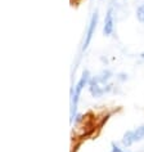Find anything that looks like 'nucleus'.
Here are the masks:
<instances>
[{
  "mask_svg": "<svg viewBox=\"0 0 144 152\" xmlns=\"http://www.w3.org/2000/svg\"><path fill=\"white\" fill-rule=\"evenodd\" d=\"M113 30H115V16H113V8L111 7L107 10V14H105V18H104L103 34L105 36H109L113 34Z\"/></svg>",
  "mask_w": 144,
  "mask_h": 152,
  "instance_id": "obj_3",
  "label": "nucleus"
},
{
  "mask_svg": "<svg viewBox=\"0 0 144 152\" xmlns=\"http://www.w3.org/2000/svg\"><path fill=\"white\" fill-rule=\"evenodd\" d=\"M97 23H98V12L95 10V12H94V14L92 16V20H90V23H89L88 31H86V35H85V41H84V47H82V50H85V49L89 47L90 41H92V39H93L94 32H95Z\"/></svg>",
  "mask_w": 144,
  "mask_h": 152,
  "instance_id": "obj_2",
  "label": "nucleus"
},
{
  "mask_svg": "<svg viewBox=\"0 0 144 152\" xmlns=\"http://www.w3.org/2000/svg\"><path fill=\"white\" fill-rule=\"evenodd\" d=\"M88 83H89V72L84 71V74H82V76L80 77V80H79L77 84L75 85V92H73V94H72V116H73V113L77 108L79 99H80L82 89L85 88V85L88 84Z\"/></svg>",
  "mask_w": 144,
  "mask_h": 152,
  "instance_id": "obj_1",
  "label": "nucleus"
},
{
  "mask_svg": "<svg viewBox=\"0 0 144 152\" xmlns=\"http://www.w3.org/2000/svg\"><path fill=\"white\" fill-rule=\"evenodd\" d=\"M142 58L144 59V53H142Z\"/></svg>",
  "mask_w": 144,
  "mask_h": 152,
  "instance_id": "obj_9",
  "label": "nucleus"
},
{
  "mask_svg": "<svg viewBox=\"0 0 144 152\" xmlns=\"http://www.w3.org/2000/svg\"><path fill=\"white\" fill-rule=\"evenodd\" d=\"M132 138H134V142H139V140L144 138V125L132 130Z\"/></svg>",
  "mask_w": 144,
  "mask_h": 152,
  "instance_id": "obj_5",
  "label": "nucleus"
},
{
  "mask_svg": "<svg viewBox=\"0 0 144 152\" xmlns=\"http://www.w3.org/2000/svg\"><path fill=\"white\" fill-rule=\"evenodd\" d=\"M112 152H125V151L121 150V148H119L115 143H112Z\"/></svg>",
  "mask_w": 144,
  "mask_h": 152,
  "instance_id": "obj_8",
  "label": "nucleus"
},
{
  "mask_svg": "<svg viewBox=\"0 0 144 152\" xmlns=\"http://www.w3.org/2000/svg\"><path fill=\"white\" fill-rule=\"evenodd\" d=\"M136 17H138L140 23L144 25V4L138 7V9H136Z\"/></svg>",
  "mask_w": 144,
  "mask_h": 152,
  "instance_id": "obj_7",
  "label": "nucleus"
},
{
  "mask_svg": "<svg viewBox=\"0 0 144 152\" xmlns=\"http://www.w3.org/2000/svg\"><path fill=\"white\" fill-rule=\"evenodd\" d=\"M134 143V138H132V130H129L124 134V138H122V144L125 147H129Z\"/></svg>",
  "mask_w": 144,
  "mask_h": 152,
  "instance_id": "obj_6",
  "label": "nucleus"
},
{
  "mask_svg": "<svg viewBox=\"0 0 144 152\" xmlns=\"http://www.w3.org/2000/svg\"><path fill=\"white\" fill-rule=\"evenodd\" d=\"M89 90H90V93H92V96L97 97V98L102 97V96H103V93L105 92V89H103L99 85V81H98L97 77H94V79L90 80V83H89Z\"/></svg>",
  "mask_w": 144,
  "mask_h": 152,
  "instance_id": "obj_4",
  "label": "nucleus"
}]
</instances>
